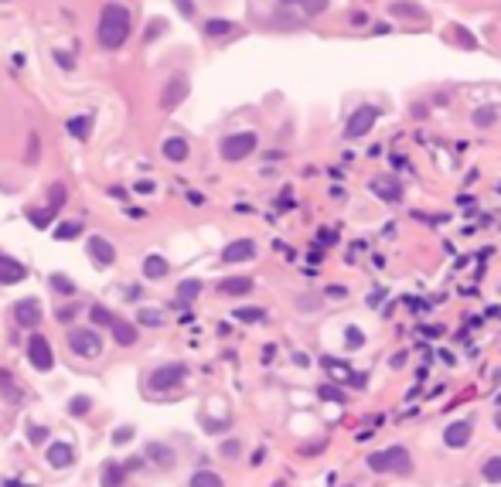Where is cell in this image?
I'll return each instance as SVG.
<instances>
[{"mask_svg": "<svg viewBox=\"0 0 501 487\" xmlns=\"http://www.w3.org/2000/svg\"><path fill=\"white\" fill-rule=\"evenodd\" d=\"M21 280H27L24 262H17V259H10V256L0 253V283L10 286V283H21Z\"/></svg>", "mask_w": 501, "mask_h": 487, "instance_id": "14", "label": "cell"}, {"mask_svg": "<svg viewBox=\"0 0 501 487\" xmlns=\"http://www.w3.org/2000/svg\"><path fill=\"white\" fill-rule=\"evenodd\" d=\"M495 120H498V109H495V106H484L481 113H474V123H477V127H491Z\"/></svg>", "mask_w": 501, "mask_h": 487, "instance_id": "32", "label": "cell"}, {"mask_svg": "<svg viewBox=\"0 0 501 487\" xmlns=\"http://www.w3.org/2000/svg\"><path fill=\"white\" fill-rule=\"evenodd\" d=\"M62 205H65V184H52V208L58 211Z\"/></svg>", "mask_w": 501, "mask_h": 487, "instance_id": "36", "label": "cell"}, {"mask_svg": "<svg viewBox=\"0 0 501 487\" xmlns=\"http://www.w3.org/2000/svg\"><path fill=\"white\" fill-rule=\"evenodd\" d=\"M164 157L167 160H188V143L181 140V136H171V140H164Z\"/></svg>", "mask_w": 501, "mask_h": 487, "instance_id": "21", "label": "cell"}, {"mask_svg": "<svg viewBox=\"0 0 501 487\" xmlns=\"http://www.w3.org/2000/svg\"><path fill=\"white\" fill-rule=\"evenodd\" d=\"M113 337H116V344L130 348V344H136V327H133V324H123V320H116V324H113Z\"/></svg>", "mask_w": 501, "mask_h": 487, "instance_id": "22", "label": "cell"}, {"mask_svg": "<svg viewBox=\"0 0 501 487\" xmlns=\"http://www.w3.org/2000/svg\"><path fill=\"white\" fill-rule=\"evenodd\" d=\"M3 487H27V484H21V481H7Z\"/></svg>", "mask_w": 501, "mask_h": 487, "instance_id": "47", "label": "cell"}, {"mask_svg": "<svg viewBox=\"0 0 501 487\" xmlns=\"http://www.w3.org/2000/svg\"><path fill=\"white\" fill-rule=\"evenodd\" d=\"M45 436H48L45 426H31V430H27V439H31L34 446H41V443H45Z\"/></svg>", "mask_w": 501, "mask_h": 487, "instance_id": "37", "label": "cell"}, {"mask_svg": "<svg viewBox=\"0 0 501 487\" xmlns=\"http://www.w3.org/2000/svg\"><path fill=\"white\" fill-rule=\"evenodd\" d=\"M76 313H79V304H69V307L58 310V320H65V324H69V320H72Z\"/></svg>", "mask_w": 501, "mask_h": 487, "instance_id": "39", "label": "cell"}, {"mask_svg": "<svg viewBox=\"0 0 501 487\" xmlns=\"http://www.w3.org/2000/svg\"><path fill=\"white\" fill-rule=\"evenodd\" d=\"M79 235H82L79 222H62V225L55 229V239H79Z\"/></svg>", "mask_w": 501, "mask_h": 487, "instance_id": "29", "label": "cell"}, {"mask_svg": "<svg viewBox=\"0 0 501 487\" xmlns=\"http://www.w3.org/2000/svg\"><path fill=\"white\" fill-rule=\"evenodd\" d=\"M55 215H58L55 208H34V211H27V218H31L34 229H48V225L55 222Z\"/></svg>", "mask_w": 501, "mask_h": 487, "instance_id": "23", "label": "cell"}, {"mask_svg": "<svg viewBox=\"0 0 501 487\" xmlns=\"http://www.w3.org/2000/svg\"><path fill=\"white\" fill-rule=\"evenodd\" d=\"M89 317H92V324H96V327H113V324H116V317H113L103 304H96V307L89 310Z\"/></svg>", "mask_w": 501, "mask_h": 487, "instance_id": "26", "label": "cell"}, {"mask_svg": "<svg viewBox=\"0 0 501 487\" xmlns=\"http://www.w3.org/2000/svg\"><path fill=\"white\" fill-rule=\"evenodd\" d=\"M198 293H202V283L198 280H185L181 286H178V300H181V304H191Z\"/></svg>", "mask_w": 501, "mask_h": 487, "instance_id": "27", "label": "cell"}, {"mask_svg": "<svg viewBox=\"0 0 501 487\" xmlns=\"http://www.w3.org/2000/svg\"><path fill=\"white\" fill-rule=\"evenodd\" d=\"M147 460H154V463H160L164 470H171V467L178 463V457H174V450H171L167 443H150V446H147Z\"/></svg>", "mask_w": 501, "mask_h": 487, "instance_id": "16", "label": "cell"}, {"mask_svg": "<svg viewBox=\"0 0 501 487\" xmlns=\"http://www.w3.org/2000/svg\"><path fill=\"white\" fill-rule=\"evenodd\" d=\"M188 76H171L167 78V85H164V92H160V106L164 109H174L178 103H185V96H188Z\"/></svg>", "mask_w": 501, "mask_h": 487, "instance_id": "8", "label": "cell"}, {"mask_svg": "<svg viewBox=\"0 0 501 487\" xmlns=\"http://www.w3.org/2000/svg\"><path fill=\"white\" fill-rule=\"evenodd\" d=\"M256 133L253 129H242V133H232V136H225L222 140V157L229 160V164H236V160H242V157H249L253 150H256Z\"/></svg>", "mask_w": 501, "mask_h": 487, "instance_id": "4", "label": "cell"}, {"mask_svg": "<svg viewBox=\"0 0 501 487\" xmlns=\"http://www.w3.org/2000/svg\"><path fill=\"white\" fill-rule=\"evenodd\" d=\"M253 256H256V242L253 239H236V242H229L222 249L225 262H246V259H253Z\"/></svg>", "mask_w": 501, "mask_h": 487, "instance_id": "12", "label": "cell"}, {"mask_svg": "<svg viewBox=\"0 0 501 487\" xmlns=\"http://www.w3.org/2000/svg\"><path fill=\"white\" fill-rule=\"evenodd\" d=\"M0 388L10 392V372H3V368H0Z\"/></svg>", "mask_w": 501, "mask_h": 487, "instance_id": "46", "label": "cell"}, {"mask_svg": "<svg viewBox=\"0 0 501 487\" xmlns=\"http://www.w3.org/2000/svg\"><path fill=\"white\" fill-rule=\"evenodd\" d=\"M369 470L372 474H399V477H409L413 474V457L406 446H389V450H379L369 453Z\"/></svg>", "mask_w": 501, "mask_h": 487, "instance_id": "2", "label": "cell"}, {"mask_svg": "<svg viewBox=\"0 0 501 487\" xmlns=\"http://www.w3.org/2000/svg\"><path fill=\"white\" fill-rule=\"evenodd\" d=\"M375 120H379V109H375V106H362V109H355V113H351V120H348V127H344V136H348V140L365 136Z\"/></svg>", "mask_w": 501, "mask_h": 487, "instance_id": "7", "label": "cell"}, {"mask_svg": "<svg viewBox=\"0 0 501 487\" xmlns=\"http://www.w3.org/2000/svg\"><path fill=\"white\" fill-rule=\"evenodd\" d=\"M136 320L147 324V327H160V324H164V313H160V310H140Z\"/></svg>", "mask_w": 501, "mask_h": 487, "instance_id": "31", "label": "cell"}, {"mask_svg": "<svg viewBox=\"0 0 501 487\" xmlns=\"http://www.w3.org/2000/svg\"><path fill=\"white\" fill-rule=\"evenodd\" d=\"M89 406H92V399H89V395H76V399L69 402V412H72V416H85Z\"/></svg>", "mask_w": 501, "mask_h": 487, "instance_id": "33", "label": "cell"}, {"mask_svg": "<svg viewBox=\"0 0 501 487\" xmlns=\"http://www.w3.org/2000/svg\"><path fill=\"white\" fill-rule=\"evenodd\" d=\"M236 317L242 320V324H256V320H263L266 313H263L260 307H239V310H236Z\"/></svg>", "mask_w": 501, "mask_h": 487, "instance_id": "30", "label": "cell"}, {"mask_svg": "<svg viewBox=\"0 0 501 487\" xmlns=\"http://www.w3.org/2000/svg\"><path fill=\"white\" fill-rule=\"evenodd\" d=\"M89 256H92V262H99V266H113L116 249H113V242H109V239L92 235V239H89Z\"/></svg>", "mask_w": 501, "mask_h": 487, "instance_id": "13", "label": "cell"}, {"mask_svg": "<svg viewBox=\"0 0 501 487\" xmlns=\"http://www.w3.org/2000/svg\"><path fill=\"white\" fill-rule=\"evenodd\" d=\"M320 399H334V402H344V392L331 388V385H324V388H320Z\"/></svg>", "mask_w": 501, "mask_h": 487, "instance_id": "38", "label": "cell"}, {"mask_svg": "<svg viewBox=\"0 0 501 487\" xmlns=\"http://www.w3.org/2000/svg\"><path fill=\"white\" fill-rule=\"evenodd\" d=\"M76 446L72 443H48V463H52L55 470H65V467H72L76 463Z\"/></svg>", "mask_w": 501, "mask_h": 487, "instance_id": "11", "label": "cell"}, {"mask_svg": "<svg viewBox=\"0 0 501 487\" xmlns=\"http://www.w3.org/2000/svg\"><path fill=\"white\" fill-rule=\"evenodd\" d=\"M495 426H498V430H501V409L495 412Z\"/></svg>", "mask_w": 501, "mask_h": 487, "instance_id": "48", "label": "cell"}, {"mask_svg": "<svg viewBox=\"0 0 501 487\" xmlns=\"http://www.w3.org/2000/svg\"><path fill=\"white\" fill-rule=\"evenodd\" d=\"M69 133H72L76 140H89V133H92V113L72 116V120H69Z\"/></svg>", "mask_w": 501, "mask_h": 487, "instance_id": "20", "label": "cell"}, {"mask_svg": "<svg viewBox=\"0 0 501 487\" xmlns=\"http://www.w3.org/2000/svg\"><path fill=\"white\" fill-rule=\"evenodd\" d=\"M471 436H474V423L460 419V423H450L447 430H444V443H447L450 450H460V446L471 443Z\"/></svg>", "mask_w": 501, "mask_h": 487, "instance_id": "9", "label": "cell"}, {"mask_svg": "<svg viewBox=\"0 0 501 487\" xmlns=\"http://www.w3.org/2000/svg\"><path fill=\"white\" fill-rule=\"evenodd\" d=\"M14 320H17L21 327H38V324H41V304H38L34 297L17 300V304H14Z\"/></svg>", "mask_w": 501, "mask_h": 487, "instance_id": "10", "label": "cell"}, {"mask_svg": "<svg viewBox=\"0 0 501 487\" xmlns=\"http://www.w3.org/2000/svg\"><path fill=\"white\" fill-rule=\"evenodd\" d=\"M133 27V14L123 7V3H106L99 10V45L103 48H120L127 38H130Z\"/></svg>", "mask_w": 501, "mask_h": 487, "instance_id": "1", "label": "cell"}, {"mask_svg": "<svg viewBox=\"0 0 501 487\" xmlns=\"http://www.w3.org/2000/svg\"><path fill=\"white\" fill-rule=\"evenodd\" d=\"M65 341H69L72 355H79V358H99L103 355V337L92 327H72Z\"/></svg>", "mask_w": 501, "mask_h": 487, "instance_id": "3", "label": "cell"}, {"mask_svg": "<svg viewBox=\"0 0 501 487\" xmlns=\"http://www.w3.org/2000/svg\"><path fill=\"white\" fill-rule=\"evenodd\" d=\"M174 3H178V10H181L185 17H191V14H195V3H191V0H174Z\"/></svg>", "mask_w": 501, "mask_h": 487, "instance_id": "45", "label": "cell"}, {"mask_svg": "<svg viewBox=\"0 0 501 487\" xmlns=\"http://www.w3.org/2000/svg\"><path fill=\"white\" fill-rule=\"evenodd\" d=\"M191 487H225V481H222L218 474H211V470H198V474L191 477Z\"/></svg>", "mask_w": 501, "mask_h": 487, "instance_id": "24", "label": "cell"}, {"mask_svg": "<svg viewBox=\"0 0 501 487\" xmlns=\"http://www.w3.org/2000/svg\"><path fill=\"white\" fill-rule=\"evenodd\" d=\"M55 62H58L62 69H72V65H76V62H72V55H69V52H55Z\"/></svg>", "mask_w": 501, "mask_h": 487, "instance_id": "42", "label": "cell"}, {"mask_svg": "<svg viewBox=\"0 0 501 487\" xmlns=\"http://www.w3.org/2000/svg\"><path fill=\"white\" fill-rule=\"evenodd\" d=\"M283 7H297L300 14H307V17H317V14H324L327 10V0H280Z\"/></svg>", "mask_w": 501, "mask_h": 487, "instance_id": "18", "label": "cell"}, {"mask_svg": "<svg viewBox=\"0 0 501 487\" xmlns=\"http://www.w3.org/2000/svg\"><path fill=\"white\" fill-rule=\"evenodd\" d=\"M133 191H136V195H154L157 188H154L150 181H140V184H133Z\"/></svg>", "mask_w": 501, "mask_h": 487, "instance_id": "43", "label": "cell"}, {"mask_svg": "<svg viewBox=\"0 0 501 487\" xmlns=\"http://www.w3.org/2000/svg\"><path fill=\"white\" fill-rule=\"evenodd\" d=\"M181 382H188V365L174 361V365H164L157 372H150V388L167 392V388H178Z\"/></svg>", "mask_w": 501, "mask_h": 487, "instance_id": "6", "label": "cell"}, {"mask_svg": "<svg viewBox=\"0 0 501 487\" xmlns=\"http://www.w3.org/2000/svg\"><path fill=\"white\" fill-rule=\"evenodd\" d=\"M222 457H239V439H225L222 443Z\"/></svg>", "mask_w": 501, "mask_h": 487, "instance_id": "40", "label": "cell"}, {"mask_svg": "<svg viewBox=\"0 0 501 487\" xmlns=\"http://www.w3.org/2000/svg\"><path fill=\"white\" fill-rule=\"evenodd\" d=\"M344 341H348V348H358V344H362L365 337H362V334L355 331V327H348V334H344Z\"/></svg>", "mask_w": 501, "mask_h": 487, "instance_id": "41", "label": "cell"}, {"mask_svg": "<svg viewBox=\"0 0 501 487\" xmlns=\"http://www.w3.org/2000/svg\"><path fill=\"white\" fill-rule=\"evenodd\" d=\"M218 290L229 293V297H246V293L253 290V280H249V276H229V280L218 283Z\"/></svg>", "mask_w": 501, "mask_h": 487, "instance_id": "17", "label": "cell"}, {"mask_svg": "<svg viewBox=\"0 0 501 487\" xmlns=\"http://www.w3.org/2000/svg\"><path fill=\"white\" fill-rule=\"evenodd\" d=\"M127 463L120 460H103V487H123V481H127Z\"/></svg>", "mask_w": 501, "mask_h": 487, "instance_id": "15", "label": "cell"}, {"mask_svg": "<svg viewBox=\"0 0 501 487\" xmlns=\"http://www.w3.org/2000/svg\"><path fill=\"white\" fill-rule=\"evenodd\" d=\"M229 31H232L229 21H209V24H205V34H209V38H222V34H229Z\"/></svg>", "mask_w": 501, "mask_h": 487, "instance_id": "34", "label": "cell"}, {"mask_svg": "<svg viewBox=\"0 0 501 487\" xmlns=\"http://www.w3.org/2000/svg\"><path fill=\"white\" fill-rule=\"evenodd\" d=\"M27 361H31L38 372H52L55 368V351L45 334H31V341H27Z\"/></svg>", "mask_w": 501, "mask_h": 487, "instance_id": "5", "label": "cell"}, {"mask_svg": "<svg viewBox=\"0 0 501 487\" xmlns=\"http://www.w3.org/2000/svg\"><path fill=\"white\" fill-rule=\"evenodd\" d=\"M481 474H484V481L501 484V457H488V460H484V467H481Z\"/></svg>", "mask_w": 501, "mask_h": 487, "instance_id": "25", "label": "cell"}, {"mask_svg": "<svg viewBox=\"0 0 501 487\" xmlns=\"http://www.w3.org/2000/svg\"><path fill=\"white\" fill-rule=\"evenodd\" d=\"M130 439H133V426H120V430L113 433V443H116V446H127Z\"/></svg>", "mask_w": 501, "mask_h": 487, "instance_id": "35", "label": "cell"}, {"mask_svg": "<svg viewBox=\"0 0 501 487\" xmlns=\"http://www.w3.org/2000/svg\"><path fill=\"white\" fill-rule=\"evenodd\" d=\"M52 290H58V293H65V297H72L76 293V283L69 280V276H62V273H52Z\"/></svg>", "mask_w": 501, "mask_h": 487, "instance_id": "28", "label": "cell"}, {"mask_svg": "<svg viewBox=\"0 0 501 487\" xmlns=\"http://www.w3.org/2000/svg\"><path fill=\"white\" fill-rule=\"evenodd\" d=\"M167 269H171V266H167V259L164 256H147L143 259V276H147V280H164V276H167Z\"/></svg>", "mask_w": 501, "mask_h": 487, "instance_id": "19", "label": "cell"}, {"mask_svg": "<svg viewBox=\"0 0 501 487\" xmlns=\"http://www.w3.org/2000/svg\"><path fill=\"white\" fill-rule=\"evenodd\" d=\"M27 160H38V133H31V147H27Z\"/></svg>", "mask_w": 501, "mask_h": 487, "instance_id": "44", "label": "cell"}]
</instances>
